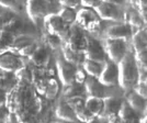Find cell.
I'll use <instances>...</instances> for the list:
<instances>
[{
    "instance_id": "44dd1931",
    "label": "cell",
    "mask_w": 147,
    "mask_h": 123,
    "mask_svg": "<svg viewBox=\"0 0 147 123\" xmlns=\"http://www.w3.org/2000/svg\"><path fill=\"white\" fill-rule=\"evenodd\" d=\"M131 41L133 44V49H134L135 53L147 51V35L145 26L140 29V30L135 31L132 34Z\"/></svg>"
},
{
    "instance_id": "52a82bcc",
    "label": "cell",
    "mask_w": 147,
    "mask_h": 123,
    "mask_svg": "<svg viewBox=\"0 0 147 123\" xmlns=\"http://www.w3.org/2000/svg\"><path fill=\"white\" fill-rule=\"evenodd\" d=\"M87 37L88 35L84 34L82 29L79 25H71V26H69L68 34L66 39L64 40L63 45L67 46L68 49H73V51L82 53L86 47Z\"/></svg>"
},
{
    "instance_id": "836d02e7",
    "label": "cell",
    "mask_w": 147,
    "mask_h": 123,
    "mask_svg": "<svg viewBox=\"0 0 147 123\" xmlns=\"http://www.w3.org/2000/svg\"><path fill=\"white\" fill-rule=\"evenodd\" d=\"M59 5L70 9H77L80 7V0H58Z\"/></svg>"
},
{
    "instance_id": "e575fe53",
    "label": "cell",
    "mask_w": 147,
    "mask_h": 123,
    "mask_svg": "<svg viewBox=\"0 0 147 123\" xmlns=\"http://www.w3.org/2000/svg\"><path fill=\"white\" fill-rule=\"evenodd\" d=\"M86 77H87L86 72L82 69L81 66H78L77 69H76V73H75V81L78 82V84H84Z\"/></svg>"
},
{
    "instance_id": "484cf974",
    "label": "cell",
    "mask_w": 147,
    "mask_h": 123,
    "mask_svg": "<svg viewBox=\"0 0 147 123\" xmlns=\"http://www.w3.org/2000/svg\"><path fill=\"white\" fill-rule=\"evenodd\" d=\"M78 96H82V97L86 96V91H85V88H84L82 84H78V82L74 81L67 86H64V90H63L64 99L78 97Z\"/></svg>"
},
{
    "instance_id": "83f0119b",
    "label": "cell",
    "mask_w": 147,
    "mask_h": 123,
    "mask_svg": "<svg viewBox=\"0 0 147 123\" xmlns=\"http://www.w3.org/2000/svg\"><path fill=\"white\" fill-rule=\"evenodd\" d=\"M28 58V57H26ZM25 58V59H26ZM25 62L20 66V67L13 72V75L16 77V79L19 81H25V82H31V63L29 59Z\"/></svg>"
},
{
    "instance_id": "9a60e30c",
    "label": "cell",
    "mask_w": 147,
    "mask_h": 123,
    "mask_svg": "<svg viewBox=\"0 0 147 123\" xmlns=\"http://www.w3.org/2000/svg\"><path fill=\"white\" fill-rule=\"evenodd\" d=\"M28 59L32 65L34 66H38V67H47L51 59V53H49V49L43 44L42 42L37 44L35 49L28 56Z\"/></svg>"
},
{
    "instance_id": "d6a6232c",
    "label": "cell",
    "mask_w": 147,
    "mask_h": 123,
    "mask_svg": "<svg viewBox=\"0 0 147 123\" xmlns=\"http://www.w3.org/2000/svg\"><path fill=\"white\" fill-rule=\"evenodd\" d=\"M132 90L136 92L138 96H141L142 98L147 99V86L145 82H136Z\"/></svg>"
},
{
    "instance_id": "6da1fadb",
    "label": "cell",
    "mask_w": 147,
    "mask_h": 123,
    "mask_svg": "<svg viewBox=\"0 0 147 123\" xmlns=\"http://www.w3.org/2000/svg\"><path fill=\"white\" fill-rule=\"evenodd\" d=\"M45 97L38 95L31 82L19 81L6 91L5 105L9 112L14 113L18 122L31 121L33 116H38L44 109Z\"/></svg>"
},
{
    "instance_id": "ac0fdd59",
    "label": "cell",
    "mask_w": 147,
    "mask_h": 123,
    "mask_svg": "<svg viewBox=\"0 0 147 123\" xmlns=\"http://www.w3.org/2000/svg\"><path fill=\"white\" fill-rule=\"evenodd\" d=\"M123 18H124L123 22L129 24L132 28V30L133 29H135V31L140 30V29L145 26V20L140 14V12L134 8L126 9L125 12L123 13Z\"/></svg>"
},
{
    "instance_id": "8d00e7d4",
    "label": "cell",
    "mask_w": 147,
    "mask_h": 123,
    "mask_svg": "<svg viewBox=\"0 0 147 123\" xmlns=\"http://www.w3.org/2000/svg\"><path fill=\"white\" fill-rule=\"evenodd\" d=\"M101 0H80V6L86 8H94Z\"/></svg>"
},
{
    "instance_id": "8fae6325",
    "label": "cell",
    "mask_w": 147,
    "mask_h": 123,
    "mask_svg": "<svg viewBox=\"0 0 147 123\" xmlns=\"http://www.w3.org/2000/svg\"><path fill=\"white\" fill-rule=\"evenodd\" d=\"M133 34V30L129 24L124 22H114L113 24L107 26L103 32V39H119L129 41Z\"/></svg>"
},
{
    "instance_id": "74e56055",
    "label": "cell",
    "mask_w": 147,
    "mask_h": 123,
    "mask_svg": "<svg viewBox=\"0 0 147 123\" xmlns=\"http://www.w3.org/2000/svg\"><path fill=\"white\" fill-rule=\"evenodd\" d=\"M101 1H105V2H109L111 5H114L117 7H121L124 3V0H101Z\"/></svg>"
},
{
    "instance_id": "7a4b0ae2",
    "label": "cell",
    "mask_w": 147,
    "mask_h": 123,
    "mask_svg": "<svg viewBox=\"0 0 147 123\" xmlns=\"http://www.w3.org/2000/svg\"><path fill=\"white\" fill-rule=\"evenodd\" d=\"M117 85L125 92L132 90L137 81V66L133 54L127 51L122 59L117 63Z\"/></svg>"
},
{
    "instance_id": "603a6c76",
    "label": "cell",
    "mask_w": 147,
    "mask_h": 123,
    "mask_svg": "<svg viewBox=\"0 0 147 123\" xmlns=\"http://www.w3.org/2000/svg\"><path fill=\"white\" fill-rule=\"evenodd\" d=\"M55 116L63 121H69V122H76L78 121L74 113L73 109L66 103L65 100H61L57 105L55 109Z\"/></svg>"
},
{
    "instance_id": "4316f807",
    "label": "cell",
    "mask_w": 147,
    "mask_h": 123,
    "mask_svg": "<svg viewBox=\"0 0 147 123\" xmlns=\"http://www.w3.org/2000/svg\"><path fill=\"white\" fill-rule=\"evenodd\" d=\"M102 66H103V63L90 61V59H86V58L81 63V67L86 72V74L89 76H93V77H98L102 69Z\"/></svg>"
},
{
    "instance_id": "7c38bea8",
    "label": "cell",
    "mask_w": 147,
    "mask_h": 123,
    "mask_svg": "<svg viewBox=\"0 0 147 123\" xmlns=\"http://www.w3.org/2000/svg\"><path fill=\"white\" fill-rule=\"evenodd\" d=\"M82 54L86 59L99 62V63H104V61L107 59V54L104 52L102 44H100L98 40L92 39L90 36L87 37L86 47L84 49Z\"/></svg>"
},
{
    "instance_id": "ffe728a7",
    "label": "cell",
    "mask_w": 147,
    "mask_h": 123,
    "mask_svg": "<svg viewBox=\"0 0 147 123\" xmlns=\"http://www.w3.org/2000/svg\"><path fill=\"white\" fill-rule=\"evenodd\" d=\"M125 101L129 105V107L137 113V114H145L146 113V99L142 98L133 90L126 91Z\"/></svg>"
},
{
    "instance_id": "9c48e42d",
    "label": "cell",
    "mask_w": 147,
    "mask_h": 123,
    "mask_svg": "<svg viewBox=\"0 0 147 123\" xmlns=\"http://www.w3.org/2000/svg\"><path fill=\"white\" fill-rule=\"evenodd\" d=\"M97 12L100 20L113 21V22H123V13L120 7L111 5L105 1H100L97 6L93 8Z\"/></svg>"
},
{
    "instance_id": "277c9868",
    "label": "cell",
    "mask_w": 147,
    "mask_h": 123,
    "mask_svg": "<svg viewBox=\"0 0 147 123\" xmlns=\"http://www.w3.org/2000/svg\"><path fill=\"white\" fill-rule=\"evenodd\" d=\"M75 22L77 25H79L82 30H86L90 33H93L100 28L101 20H100V18L98 17V14L94 11L93 8L81 7L76 12Z\"/></svg>"
},
{
    "instance_id": "2e32d148",
    "label": "cell",
    "mask_w": 147,
    "mask_h": 123,
    "mask_svg": "<svg viewBox=\"0 0 147 123\" xmlns=\"http://www.w3.org/2000/svg\"><path fill=\"white\" fill-rule=\"evenodd\" d=\"M25 58L26 57H22L10 52H6L0 55V69L5 70L6 73H13L24 63Z\"/></svg>"
},
{
    "instance_id": "5bb4252c",
    "label": "cell",
    "mask_w": 147,
    "mask_h": 123,
    "mask_svg": "<svg viewBox=\"0 0 147 123\" xmlns=\"http://www.w3.org/2000/svg\"><path fill=\"white\" fill-rule=\"evenodd\" d=\"M98 80L105 87H113L117 85V66L114 62L110 59H105L103 63L102 69L99 76Z\"/></svg>"
},
{
    "instance_id": "3957f363",
    "label": "cell",
    "mask_w": 147,
    "mask_h": 123,
    "mask_svg": "<svg viewBox=\"0 0 147 123\" xmlns=\"http://www.w3.org/2000/svg\"><path fill=\"white\" fill-rule=\"evenodd\" d=\"M61 7L58 0H26L25 10L29 18L37 23L49 14H57Z\"/></svg>"
},
{
    "instance_id": "5b68a950",
    "label": "cell",
    "mask_w": 147,
    "mask_h": 123,
    "mask_svg": "<svg viewBox=\"0 0 147 123\" xmlns=\"http://www.w3.org/2000/svg\"><path fill=\"white\" fill-rule=\"evenodd\" d=\"M103 49L107 54V58L114 62L115 64L122 59L127 52V44L124 40L119 39H103Z\"/></svg>"
},
{
    "instance_id": "4fadbf2b",
    "label": "cell",
    "mask_w": 147,
    "mask_h": 123,
    "mask_svg": "<svg viewBox=\"0 0 147 123\" xmlns=\"http://www.w3.org/2000/svg\"><path fill=\"white\" fill-rule=\"evenodd\" d=\"M85 98L86 97L78 96V97H71V98L64 99V100L73 109L74 113H75V116H76L78 121L90 122L94 119V117L86 109V107H85Z\"/></svg>"
},
{
    "instance_id": "d590c367",
    "label": "cell",
    "mask_w": 147,
    "mask_h": 123,
    "mask_svg": "<svg viewBox=\"0 0 147 123\" xmlns=\"http://www.w3.org/2000/svg\"><path fill=\"white\" fill-rule=\"evenodd\" d=\"M147 81V67L137 66V81L136 82H145Z\"/></svg>"
},
{
    "instance_id": "d4e9b609",
    "label": "cell",
    "mask_w": 147,
    "mask_h": 123,
    "mask_svg": "<svg viewBox=\"0 0 147 123\" xmlns=\"http://www.w3.org/2000/svg\"><path fill=\"white\" fill-rule=\"evenodd\" d=\"M61 52H63V57L65 61H67L68 63L73 64L75 66H81V63L85 59L84 57V54L80 53V52H76V51H73V49H68L67 46L63 45L61 44Z\"/></svg>"
},
{
    "instance_id": "e0dca14e",
    "label": "cell",
    "mask_w": 147,
    "mask_h": 123,
    "mask_svg": "<svg viewBox=\"0 0 147 123\" xmlns=\"http://www.w3.org/2000/svg\"><path fill=\"white\" fill-rule=\"evenodd\" d=\"M82 85H84L87 96H93V97H99V98H103L104 96H107L108 87L102 85L97 77L87 75L86 79Z\"/></svg>"
},
{
    "instance_id": "4dcf8cb0",
    "label": "cell",
    "mask_w": 147,
    "mask_h": 123,
    "mask_svg": "<svg viewBox=\"0 0 147 123\" xmlns=\"http://www.w3.org/2000/svg\"><path fill=\"white\" fill-rule=\"evenodd\" d=\"M59 16V18L67 24H73L75 22V18H76V12L70 8H66V7H61L59 12L57 13Z\"/></svg>"
},
{
    "instance_id": "ba28073f",
    "label": "cell",
    "mask_w": 147,
    "mask_h": 123,
    "mask_svg": "<svg viewBox=\"0 0 147 123\" xmlns=\"http://www.w3.org/2000/svg\"><path fill=\"white\" fill-rule=\"evenodd\" d=\"M45 31L51 34H55L61 39V43L66 39L70 24L65 23L58 14H49L43 19Z\"/></svg>"
},
{
    "instance_id": "f35d334b",
    "label": "cell",
    "mask_w": 147,
    "mask_h": 123,
    "mask_svg": "<svg viewBox=\"0 0 147 123\" xmlns=\"http://www.w3.org/2000/svg\"><path fill=\"white\" fill-rule=\"evenodd\" d=\"M5 101H6V91L3 89H0V107L5 105Z\"/></svg>"
},
{
    "instance_id": "cb8c5ba5",
    "label": "cell",
    "mask_w": 147,
    "mask_h": 123,
    "mask_svg": "<svg viewBox=\"0 0 147 123\" xmlns=\"http://www.w3.org/2000/svg\"><path fill=\"white\" fill-rule=\"evenodd\" d=\"M85 107L94 118L99 117V114L101 113V110H102V107H103V100L99 97L87 96L85 98Z\"/></svg>"
},
{
    "instance_id": "7402d4cb",
    "label": "cell",
    "mask_w": 147,
    "mask_h": 123,
    "mask_svg": "<svg viewBox=\"0 0 147 123\" xmlns=\"http://www.w3.org/2000/svg\"><path fill=\"white\" fill-rule=\"evenodd\" d=\"M136 112H135L129 105L125 101V100H122L121 101V105H120V108L117 110V118H119V121L121 122H137L140 119L136 117Z\"/></svg>"
},
{
    "instance_id": "f1b7e54d",
    "label": "cell",
    "mask_w": 147,
    "mask_h": 123,
    "mask_svg": "<svg viewBox=\"0 0 147 123\" xmlns=\"http://www.w3.org/2000/svg\"><path fill=\"white\" fill-rule=\"evenodd\" d=\"M41 40H42V43L45 44L49 49H53V51H56V49H61V44H63L61 41V39L57 36V35L51 34V33L46 32V31H45V33L42 34Z\"/></svg>"
},
{
    "instance_id": "1f68e13d",
    "label": "cell",
    "mask_w": 147,
    "mask_h": 123,
    "mask_svg": "<svg viewBox=\"0 0 147 123\" xmlns=\"http://www.w3.org/2000/svg\"><path fill=\"white\" fill-rule=\"evenodd\" d=\"M0 6L6 9H10L16 13H20L22 10L19 0H0Z\"/></svg>"
},
{
    "instance_id": "d6986e66",
    "label": "cell",
    "mask_w": 147,
    "mask_h": 123,
    "mask_svg": "<svg viewBox=\"0 0 147 123\" xmlns=\"http://www.w3.org/2000/svg\"><path fill=\"white\" fill-rule=\"evenodd\" d=\"M102 100H103V107H102V110H101V113L99 114V117L104 119L109 114L117 113V110L122 101L119 97L113 96V95H107L102 98Z\"/></svg>"
},
{
    "instance_id": "f546056e",
    "label": "cell",
    "mask_w": 147,
    "mask_h": 123,
    "mask_svg": "<svg viewBox=\"0 0 147 123\" xmlns=\"http://www.w3.org/2000/svg\"><path fill=\"white\" fill-rule=\"evenodd\" d=\"M59 91V85L58 81L55 78H49L47 79V84H46V89L44 92V97L47 100H54L57 97V93Z\"/></svg>"
},
{
    "instance_id": "8992f818",
    "label": "cell",
    "mask_w": 147,
    "mask_h": 123,
    "mask_svg": "<svg viewBox=\"0 0 147 123\" xmlns=\"http://www.w3.org/2000/svg\"><path fill=\"white\" fill-rule=\"evenodd\" d=\"M37 44L38 41L35 37L29 35H19L14 37V41L11 44L9 52L22 57H28L35 49Z\"/></svg>"
},
{
    "instance_id": "30bf717a",
    "label": "cell",
    "mask_w": 147,
    "mask_h": 123,
    "mask_svg": "<svg viewBox=\"0 0 147 123\" xmlns=\"http://www.w3.org/2000/svg\"><path fill=\"white\" fill-rule=\"evenodd\" d=\"M77 67L78 66H75L65 61L63 56L56 57V70L63 86H67L75 81V73Z\"/></svg>"
}]
</instances>
